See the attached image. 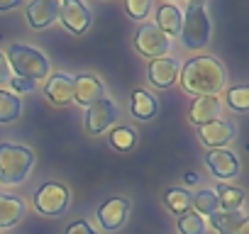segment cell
I'll list each match as a JSON object with an SVG mask.
<instances>
[{"instance_id": "6da1fadb", "label": "cell", "mask_w": 249, "mask_h": 234, "mask_svg": "<svg viewBox=\"0 0 249 234\" xmlns=\"http://www.w3.org/2000/svg\"><path fill=\"white\" fill-rule=\"evenodd\" d=\"M181 85L186 93L203 98V95H217L225 85V68L213 56H196L181 68Z\"/></svg>"}, {"instance_id": "7a4b0ae2", "label": "cell", "mask_w": 249, "mask_h": 234, "mask_svg": "<svg viewBox=\"0 0 249 234\" xmlns=\"http://www.w3.org/2000/svg\"><path fill=\"white\" fill-rule=\"evenodd\" d=\"M35 166V154L27 147L0 144V183L20 185Z\"/></svg>"}, {"instance_id": "3957f363", "label": "cell", "mask_w": 249, "mask_h": 234, "mask_svg": "<svg viewBox=\"0 0 249 234\" xmlns=\"http://www.w3.org/2000/svg\"><path fill=\"white\" fill-rule=\"evenodd\" d=\"M8 66L15 71V76L20 78H30V81H39L49 76V59L27 44H13L8 51Z\"/></svg>"}, {"instance_id": "277c9868", "label": "cell", "mask_w": 249, "mask_h": 234, "mask_svg": "<svg viewBox=\"0 0 249 234\" xmlns=\"http://www.w3.org/2000/svg\"><path fill=\"white\" fill-rule=\"evenodd\" d=\"M178 34H181L186 49H191V51L203 49L210 39V17H208L205 8L188 5V10L181 20V32Z\"/></svg>"}, {"instance_id": "5b68a950", "label": "cell", "mask_w": 249, "mask_h": 234, "mask_svg": "<svg viewBox=\"0 0 249 234\" xmlns=\"http://www.w3.org/2000/svg\"><path fill=\"white\" fill-rule=\"evenodd\" d=\"M35 207L47 217H59L69 207V188L56 181L44 183L35 195Z\"/></svg>"}, {"instance_id": "8992f818", "label": "cell", "mask_w": 249, "mask_h": 234, "mask_svg": "<svg viewBox=\"0 0 249 234\" xmlns=\"http://www.w3.org/2000/svg\"><path fill=\"white\" fill-rule=\"evenodd\" d=\"M135 47L142 56L147 59H161V56H169L171 51V39L159 32L157 25H142L137 30V37H135Z\"/></svg>"}, {"instance_id": "52a82bcc", "label": "cell", "mask_w": 249, "mask_h": 234, "mask_svg": "<svg viewBox=\"0 0 249 234\" xmlns=\"http://www.w3.org/2000/svg\"><path fill=\"white\" fill-rule=\"evenodd\" d=\"M59 20L73 34H83L93 22L88 8L81 3V0H59Z\"/></svg>"}, {"instance_id": "ba28073f", "label": "cell", "mask_w": 249, "mask_h": 234, "mask_svg": "<svg viewBox=\"0 0 249 234\" xmlns=\"http://www.w3.org/2000/svg\"><path fill=\"white\" fill-rule=\"evenodd\" d=\"M117 120V105L107 98H100L98 102H93L86 112V130L90 134H100L105 132L112 122Z\"/></svg>"}, {"instance_id": "9c48e42d", "label": "cell", "mask_w": 249, "mask_h": 234, "mask_svg": "<svg viewBox=\"0 0 249 234\" xmlns=\"http://www.w3.org/2000/svg\"><path fill=\"white\" fill-rule=\"evenodd\" d=\"M205 166L210 168L213 176H217L220 181L234 178L239 173V159L234 151L230 149H208L205 154Z\"/></svg>"}, {"instance_id": "30bf717a", "label": "cell", "mask_w": 249, "mask_h": 234, "mask_svg": "<svg viewBox=\"0 0 249 234\" xmlns=\"http://www.w3.org/2000/svg\"><path fill=\"white\" fill-rule=\"evenodd\" d=\"M130 215V202L124 198H110L107 202L100 205L98 210V222L105 232H115L124 224V219H127Z\"/></svg>"}, {"instance_id": "8fae6325", "label": "cell", "mask_w": 249, "mask_h": 234, "mask_svg": "<svg viewBox=\"0 0 249 234\" xmlns=\"http://www.w3.org/2000/svg\"><path fill=\"white\" fill-rule=\"evenodd\" d=\"M32 30H44L59 20V0H32L25 10Z\"/></svg>"}, {"instance_id": "7c38bea8", "label": "cell", "mask_w": 249, "mask_h": 234, "mask_svg": "<svg viewBox=\"0 0 249 234\" xmlns=\"http://www.w3.org/2000/svg\"><path fill=\"white\" fill-rule=\"evenodd\" d=\"M149 81L152 85L157 88H171L176 81H178V73H181V64L178 59L174 56H161V59H152L149 64Z\"/></svg>"}, {"instance_id": "4fadbf2b", "label": "cell", "mask_w": 249, "mask_h": 234, "mask_svg": "<svg viewBox=\"0 0 249 234\" xmlns=\"http://www.w3.org/2000/svg\"><path fill=\"white\" fill-rule=\"evenodd\" d=\"M198 137L208 149H225V144H230L234 139V125H230L225 120H213V122L198 127Z\"/></svg>"}, {"instance_id": "5bb4252c", "label": "cell", "mask_w": 249, "mask_h": 234, "mask_svg": "<svg viewBox=\"0 0 249 234\" xmlns=\"http://www.w3.org/2000/svg\"><path fill=\"white\" fill-rule=\"evenodd\" d=\"M103 98V83L93 73H81L73 78V100L83 107H90Z\"/></svg>"}, {"instance_id": "9a60e30c", "label": "cell", "mask_w": 249, "mask_h": 234, "mask_svg": "<svg viewBox=\"0 0 249 234\" xmlns=\"http://www.w3.org/2000/svg\"><path fill=\"white\" fill-rule=\"evenodd\" d=\"M44 95L54 105H69V102H73V78L69 73H52L47 78Z\"/></svg>"}, {"instance_id": "2e32d148", "label": "cell", "mask_w": 249, "mask_h": 234, "mask_svg": "<svg viewBox=\"0 0 249 234\" xmlns=\"http://www.w3.org/2000/svg\"><path fill=\"white\" fill-rule=\"evenodd\" d=\"M220 100L215 95H203V98H196V102L191 105V122L193 125H208L213 120L220 117Z\"/></svg>"}, {"instance_id": "e0dca14e", "label": "cell", "mask_w": 249, "mask_h": 234, "mask_svg": "<svg viewBox=\"0 0 249 234\" xmlns=\"http://www.w3.org/2000/svg\"><path fill=\"white\" fill-rule=\"evenodd\" d=\"M27 207L20 195H0V229H8L25 217Z\"/></svg>"}, {"instance_id": "ac0fdd59", "label": "cell", "mask_w": 249, "mask_h": 234, "mask_svg": "<svg viewBox=\"0 0 249 234\" xmlns=\"http://www.w3.org/2000/svg\"><path fill=\"white\" fill-rule=\"evenodd\" d=\"M181 20H183V13H181L174 3H166V5H161V8L157 10V27H159V32H164L169 39L181 32Z\"/></svg>"}, {"instance_id": "d6986e66", "label": "cell", "mask_w": 249, "mask_h": 234, "mask_svg": "<svg viewBox=\"0 0 249 234\" xmlns=\"http://www.w3.org/2000/svg\"><path fill=\"white\" fill-rule=\"evenodd\" d=\"M130 110H132V115L137 117V120H144V122H147V120H152V117L157 115L159 105H157V98H154L152 93H147V90L137 88V90L132 93Z\"/></svg>"}, {"instance_id": "ffe728a7", "label": "cell", "mask_w": 249, "mask_h": 234, "mask_svg": "<svg viewBox=\"0 0 249 234\" xmlns=\"http://www.w3.org/2000/svg\"><path fill=\"white\" fill-rule=\"evenodd\" d=\"M215 195H217V205L222 207V212H242V205H244V190L242 188L222 183V185L215 188Z\"/></svg>"}, {"instance_id": "44dd1931", "label": "cell", "mask_w": 249, "mask_h": 234, "mask_svg": "<svg viewBox=\"0 0 249 234\" xmlns=\"http://www.w3.org/2000/svg\"><path fill=\"white\" fill-rule=\"evenodd\" d=\"M244 219H247L244 212H222V210H217V212L210 215V224L217 234H237V229L242 227Z\"/></svg>"}, {"instance_id": "7402d4cb", "label": "cell", "mask_w": 249, "mask_h": 234, "mask_svg": "<svg viewBox=\"0 0 249 234\" xmlns=\"http://www.w3.org/2000/svg\"><path fill=\"white\" fill-rule=\"evenodd\" d=\"M22 112V100L20 95L10 93V90H0V125L15 122Z\"/></svg>"}, {"instance_id": "603a6c76", "label": "cell", "mask_w": 249, "mask_h": 234, "mask_svg": "<svg viewBox=\"0 0 249 234\" xmlns=\"http://www.w3.org/2000/svg\"><path fill=\"white\" fill-rule=\"evenodd\" d=\"M191 210L198 212L200 217H203V215L210 217L213 212H217L220 205H217V195H215V190H210V188H200L198 193H193V195H191Z\"/></svg>"}, {"instance_id": "cb8c5ba5", "label": "cell", "mask_w": 249, "mask_h": 234, "mask_svg": "<svg viewBox=\"0 0 249 234\" xmlns=\"http://www.w3.org/2000/svg\"><path fill=\"white\" fill-rule=\"evenodd\" d=\"M164 202L174 215H183V212L191 210V193L183 190V188H169L164 193Z\"/></svg>"}, {"instance_id": "d4e9b609", "label": "cell", "mask_w": 249, "mask_h": 234, "mask_svg": "<svg viewBox=\"0 0 249 234\" xmlns=\"http://www.w3.org/2000/svg\"><path fill=\"white\" fill-rule=\"evenodd\" d=\"M176 227H178L181 234H205V219H203L198 212H193V210L178 215Z\"/></svg>"}, {"instance_id": "484cf974", "label": "cell", "mask_w": 249, "mask_h": 234, "mask_svg": "<svg viewBox=\"0 0 249 234\" xmlns=\"http://www.w3.org/2000/svg\"><path fill=\"white\" fill-rule=\"evenodd\" d=\"M110 144L117 151H130L137 144V132L130 130V127H117V130L110 132Z\"/></svg>"}, {"instance_id": "4316f807", "label": "cell", "mask_w": 249, "mask_h": 234, "mask_svg": "<svg viewBox=\"0 0 249 234\" xmlns=\"http://www.w3.org/2000/svg\"><path fill=\"white\" fill-rule=\"evenodd\" d=\"M227 105L237 112H247L249 110V88L247 85H234L227 90Z\"/></svg>"}, {"instance_id": "83f0119b", "label": "cell", "mask_w": 249, "mask_h": 234, "mask_svg": "<svg viewBox=\"0 0 249 234\" xmlns=\"http://www.w3.org/2000/svg\"><path fill=\"white\" fill-rule=\"evenodd\" d=\"M124 8L135 20H144L152 10V0H124Z\"/></svg>"}, {"instance_id": "f1b7e54d", "label": "cell", "mask_w": 249, "mask_h": 234, "mask_svg": "<svg viewBox=\"0 0 249 234\" xmlns=\"http://www.w3.org/2000/svg\"><path fill=\"white\" fill-rule=\"evenodd\" d=\"M10 85H13L15 95H18V93H30V90H35V88H37V81L20 78V76H10Z\"/></svg>"}, {"instance_id": "f546056e", "label": "cell", "mask_w": 249, "mask_h": 234, "mask_svg": "<svg viewBox=\"0 0 249 234\" xmlns=\"http://www.w3.org/2000/svg\"><path fill=\"white\" fill-rule=\"evenodd\" d=\"M66 234H98L86 219H78V222H73V224H69V229H66Z\"/></svg>"}, {"instance_id": "4dcf8cb0", "label": "cell", "mask_w": 249, "mask_h": 234, "mask_svg": "<svg viewBox=\"0 0 249 234\" xmlns=\"http://www.w3.org/2000/svg\"><path fill=\"white\" fill-rule=\"evenodd\" d=\"M10 81V66H8V59L0 54V85Z\"/></svg>"}, {"instance_id": "1f68e13d", "label": "cell", "mask_w": 249, "mask_h": 234, "mask_svg": "<svg viewBox=\"0 0 249 234\" xmlns=\"http://www.w3.org/2000/svg\"><path fill=\"white\" fill-rule=\"evenodd\" d=\"M22 3V0H0V10H13Z\"/></svg>"}, {"instance_id": "d6a6232c", "label": "cell", "mask_w": 249, "mask_h": 234, "mask_svg": "<svg viewBox=\"0 0 249 234\" xmlns=\"http://www.w3.org/2000/svg\"><path fill=\"white\" fill-rule=\"evenodd\" d=\"M183 181H186L188 185H196V183H198V173H196V171H188V173L183 176Z\"/></svg>"}, {"instance_id": "836d02e7", "label": "cell", "mask_w": 249, "mask_h": 234, "mask_svg": "<svg viewBox=\"0 0 249 234\" xmlns=\"http://www.w3.org/2000/svg\"><path fill=\"white\" fill-rule=\"evenodd\" d=\"M237 234H249V219H244V222H242V227L237 229Z\"/></svg>"}, {"instance_id": "e575fe53", "label": "cell", "mask_w": 249, "mask_h": 234, "mask_svg": "<svg viewBox=\"0 0 249 234\" xmlns=\"http://www.w3.org/2000/svg\"><path fill=\"white\" fill-rule=\"evenodd\" d=\"M188 5H198V8H205V0H188Z\"/></svg>"}]
</instances>
